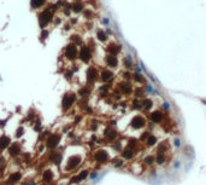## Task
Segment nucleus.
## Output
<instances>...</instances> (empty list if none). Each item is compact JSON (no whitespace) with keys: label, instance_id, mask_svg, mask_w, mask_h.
Instances as JSON below:
<instances>
[{"label":"nucleus","instance_id":"1","mask_svg":"<svg viewBox=\"0 0 206 185\" xmlns=\"http://www.w3.org/2000/svg\"><path fill=\"white\" fill-rule=\"evenodd\" d=\"M52 19H53V12H52L48 7L45 9L40 15H39V23H40L41 28H45Z\"/></svg>","mask_w":206,"mask_h":185},{"label":"nucleus","instance_id":"2","mask_svg":"<svg viewBox=\"0 0 206 185\" xmlns=\"http://www.w3.org/2000/svg\"><path fill=\"white\" fill-rule=\"evenodd\" d=\"M76 99H77V96H76L75 93H66V95H64L63 100H62V107H63L64 111L69 110V109L75 104Z\"/></svg>","mask_w":206,"mask_h":185},{"label":"nucleus","instance_id":"3","mask_svg":"<svg viewBox=\"0 0 206 185\" xmlns=\"http://www.w3.org/2000/svg\"><path fill=\"white\" fill-rule=\"evenodd\" d=\"M64 55H65V57H66L67 59H70V60L76 59L78 57L77 46H76L75 44H69L66 47H65V50H64Z\"/></svg>","mask_w":206,"mask_h":185},{"label":"nucleus","instance_id":"4","mask_svg":"<svg viewBox=\"0 0 206 185\" xmlns=\"http://www.w3.org/2000/svg\"><path fill=\"white\" fill-rule=\"evenodd\" d=\"M78 58L83 63H89V60L92 59V51L88 46H82L78 52Z\"/></svg>","mask_w":206,"mask_h":185},{"label":"nucleus","instance_id":"5","mask_svg":"<svg viewBox=\"0 0 206 185\" xmlns=\"http://www.w3.org/2000/svg\"><path fill=\"white\" fill-rule=\"evenodd\" d=\"M59 142H60V134L58 133L51 134L50 137L46 139V146L48 149H55L58 146Z\"/></svg>","mask_w":206,"mask_h":185},{"label":"nucleus","instance_id":"6","mask_svg":"<svg viewBox=\"0 0 206 185\" xmlns=\"http://www.w3.org/2000/svg\"><path fill=\"white\" fill-rule=\"evenodd\" d=\"M82 162V160H81L80 156H71L70 159L66 161V171H72V169H75L78 165Z\"/></svg>","mask_w":206,"mask_h":185},{"label":"nucleus","instance_id":"7","mask_svg":"<svg viewBox=\"0 0 206 185\" xmlns=\"http://www.w3.org/2000/svg\"><path fill=\"white\" fill-rule=\"evenodd\" d=\"M109 154L105 150H98L94 152V160L99 163H105L109 161Z\"/></svg>","mask_w":206,"mask_h":185},{"label":"nucleus","instance_id":"8","mask_svg":"<svg viewBox=\"0 0 206 185\" xmlns=\"http://www.w3.org/2000/svg\"><path fill=\"white\" fill-rule=\"evenodd\" d=\"M145 125H146V122H145V120H143V117L140 116V115H135V116L131 119V121H130V126L133 127V128H135V129L142 128Z\"/></svg>","mask_w":206,"mask_h":185},{"label":"nucleus","instance_id":"9","mask_svg":"<svg viewBox=\"0 0 206 185\" xmlns=\"http://www.w3.org/2000/svg\"><path fill=\"white\" fill-rule=\"evenodd\" d=\"M98 76H99V73H98V70L95 67H89L88 70H87V81L89 82V84H94L95 82V80L98 79Z\"/></svg>","mask_w":206,"mask_h":185},{"label":"nucleus","instance_id":"10","mask_svg":"<svg viewBox=\"0 0 206 185\" xmlns=\"http://www.w3.org/2000/svg\"><path fill=\"white\" fill-rule=\"evenodd\" d=\"M7 151H8V155L10 156H17L21 154V146H19V144H17V143H13V144H11L7 148Z\"/></svg>","mask_w":206,"mask_h":185},{"label":"nucleus","instance_id":"11","mask_svg":"<svg viewBox=\"0 0 206 185\" xmlns=\"http://www.w3.org/2000/svg\"><path fill=\"white\" fill-rule=\"evenodd\" d=\"M88 176H89V171L88 169H83V171H81V172L72 179V183H81V181H83L84 179H87V177Z\"/></svg>","mask_w":206,"mask_h":185},{"label":"nucleus","instance_id":"12","mask_svg":"<svg viewBox=\"0 0 206 185\" xmlns=\"http://www.w3.org/2000/svg\"><path fill=\"white\" fill-rule=\"evenodd\" d=\"M100 78L104 82H109L113 79V73L111 70H109V69H104L100 73Z\"/></svg>","mask_w":206,"mask_h":185},{"label":"nucleus","instance_id":"13","mask_svg":"<svg viewBox=\"0 0 206 185\" xmlns=\"http://www.w3.org/2000/svg\"><path fill=\"white\" fill-rule=\"evenodd\" d=\"M105 62L106 64L111 67V68H116L118 65V59H117V56H112V55H109V56L105 57Z\"/></svg>","mask_w":206,"mask_h":185},{"label":"nucleus","instance_id":"14","mask_svg":"<svg viewBox=\"0 0 206 185\" xmlns=\"http://www.w3.org/2000/svg\"><path fill=\"white\" fill-rule=\"evenodd\" d=\"M11 145V139L7 136H1L0 137V150H6Z\"/></svg>","mask_w":206,"mask_h":185},{"label":"nucleus","instance_id":"15","mask_svg":"<svg viewBox=\"0 0 206 185\" xmlns=\"http://www.w3.org/2000/svg\"><path fill=\"white\" fill-rule=\"evenodd\" d=\"M117 132L115 131L113 128H107L105 131V138H106V140H109V142H113L115 139L117 138Z\"/></svg>","mask_w":206,"mask_h":185},{"label":"nucleus","instance_id":"16","mask_svg":"<svg viewBox=\"0 0 206 185\" xmlns=\"http://www.w3.org/2000/svg\"><path fill=\"white\" fill-rule=\"evenodd\" d=\"M21 179H22L21 172H13V173H11V174L8 176L7 181L8 183H11V184H16V183H18V181H21Z\"/></svg>","mask_w":206,"mask_h":185},{"label":"nucleus","instance_id":"17","mask_svg":"<svg viewBox=\"0 0 206 185\" xmlns=\"http://www.w3.org/2000/svg\"><path fill=\"white\" fill-rule=\"evenodd\" d=\"M42 180L46 181V183L52 181L53 180V172H52L51 169H46V171H43V173H42Z\"/></svg>","mask_w":206,"mask_h":185},{"label":"nucleus","instance_id":"18","mask_svg":"<svg viewBox=\"0 0 206 185\" xmlns=\"http://www.w3.org/2000/svg\"><path fill=\"white\" fill-rule=\"evenodd\" d=\"M163 120V114L160 111H154L151 114V121L154 124H159L160 121Z\"/></svg>","mask_w":206,"mask_h":185},{"label":"nucleus","instance_id":"19","mask_svg":"<svg viewBox=\"0 0 206 185\" xmlns=\"http://www.w3.org/2000/svg\"><path fill=\"white\" fill-rule=\"evenodd\" d=\"M122 157L124 160H130L134 157V150L130 149V148H127L122 151Z\"/></svg>","mask_w":206,"mask_h":185},{"label":"nucleus","instance_id":"20","mask_svg":"<svg viewBox=\"0 0 206 185\" xmlns=\"http://www.w3.org/2000/svg\"><path fill=\"white\" fill-rule=\"evenodd\" d=\"M121 51V46L119 45H110L109 47H107V52H109V55H112V56H116L118 52Z\"/></svg>","mask_w":206,"mask_h":185},{"label":"nucleus","instance_id":"21","mask_svg":"<svg viewBox=\"0 0 206 185\" xmlns=\"http://www.w3.org/2000/svg\"><path fill=\"white\" fill-rule=\"evenodd\" d=\"M119 88L122 90V92L124 95L131 93V86H130V84H128V82H122V84L119 85Z\"/></svg>","mask_w":206,"mask_h":185},{"label":"nucleus","instance_id":"22","mask_svg":"<svg viewBox=\"0 0 206 185\" xmlns=\"http://www.w3.org/2000/svg\"><path fill=\"white\" fill-rule=\"evenodd\" d=\"M71 7H72V10H74L75 12H81V11L83 10L84 6H83V4H82V1H81V0H76L75 3L72 4Z\"/></svg>","mask_w":206,"mask_h":185},{"label":"nucleus","instance_id":"23","mask_svg":"<svg viewBox=\"0 0 206 185\" xmlns=\"http://www.w3.org/2000/svg\"><path fill=\"white\" fill-rule=\"evenodd\" d=\"M46 3V0H31L30 4H31V7L33 9H39V7H42Z\"/></svg>","mask_w":206,"mask_h":185},{"label":"nucleus","instance_id":"24","mask_svg":"<svg viewBox=\"0 0 206 185\" xmlns=\"http://www.w3.org/2000/svg\"><path fill=\"white\" fill-rule=\"evenodd\" d=\"M166 161V155H165L164 152H158L157 154V160H156V162L158 165H163Z\"/></svg>","mask_w":206,"mask_h":185},{"label":"nucleus","instance_id":"25","mask_svg":"<svg viewBox=\"0 0 206 185\" xmlns=\"http://www.w3.org/2000/svg\"><path fill=\"white\" fill-rule=\"evenodd\" d=\"M157 142H158V139H157L156 136H154V134H151V133H150L148 138L146 139V143H147V145L152 146V145H154V144H156Z\"/></svg>","mask_w":206,"mask_h":185},{"label":"nucleus","instance_id":"26","mask_svg":"<svg viewBox=\"0 0 206 185\" xmlns=\"http://www.w3.org/2000/svg\"><path fill=\"white\" fill-rule=\"evenodd\" d=\"M90 93V90H89L88 87L87 86H84V87H82L80 91H78V95L81 96V97H87V96Z\"/></svg>","mask_w":206,"mask_h":185},{"label":"nucleus","instance_id":"27","mask_svg":"<svg viewBox=\"0 0 206 185\" xmlns=\"http://www.w3.org/2000/svg\"><path fill=\"white\" fill-rule=\"evenodd\" d=\"M97 36H98V39L100 40V41H106V39H107V35L102 32V30H98V33H97Z\"/></svg>","mask_w":206,"mask_h":185},{"label":"nucleus","instance_id":"28","mask_svg":"<svg viewBox=\"0 0 206 185\" xmlns=\"http://www.w3.org/2000/svg\"><path fill=\"white\" fill-rule=\"evenodd\" d=\"M123 163H124V161H123L122 159H116V160H112V165H113L115 167H122Z\"/></svg>","mask_w":206,"mask_h":185},{"label":"nucleus","instance_id":"29","mask_svg":"<svg viewBox=\"0 0 206 185\" xmlns=\"http://www.w3.org/2000/svg\"><path fill=\"white\" fill-rule=\"evenodd\" d=\"M143 162L146 165H150V166H151V165L154 163V157H153V156H147L146 159L143 160Z\"/></svg>","mask_w":206,"mask_h":185},{"label":"nucleus","instance_id":"30","mask_svg":"<svg viewBox=\"0 0 206 185\" xmlns=\"http://www.w3.org/2000/svg\"><path fill=\"white\" fill-rule=\"evenodd\" d=\"M133 78H134L135 81H138V82H142L143 81L142 76H141L140 74H134V75H133Z\"/></svg>","mask_w":206,"mask_h":185},{"label":"nucleus","instance_id":"31","mask_svg":"<svg viewBox=\"0 0 206 185\" xmlns=\"http://www.w3.org/2000/svg\"><path fill=\"white\" fill-rule=\"evenodd\" d=\"M22 134H23V127H19L17 129V137H21Z\"/></svg>","mask_w":206,"mask_h":185},{"label":"nucleus","instance_id":"32","mask_svg":"<svg viewBox=\"0 0 206 185\" xmlns=\"http://www.w3.org/2000/svg\"><path fill=\"white\" fill-rule=\"evenodd\" d=\"M175 146H181V140H180L178 138L175 139Z\"/></svg>","mask_w":206,"mask_h":185},{"label":"nucleus","instance_id":"33","mask_svg":"<svg viewBox=\"0 0 206 185\" xmlns=\"http://www.w3.org/2000/svg\"><path fill=\"white\" fill-rule=\"evenodd\" d=\"M71 76H72V73H71V71H69V73H66V74H65V78H66V79H69V80L71 79Z\"/></svg>","mask_w":206,"mask_h":185},{"label":"nucleus","instance_id":"34","mask_svg":"<svg viewBox=\"0 0 206 185\" xmlns=\"http://www.w3.org/2000/svg\"><path fill=\"white\" fill-rule=\"evenodd\" d=\"M98 177V172H94L90 174V179H94V178H97Z\"/></svg>","mask_w":206,"mask_h":185},{"label":"nucleus","instance_id":"35","mask_svg":"<svg viewBox=\"0 0 206 185\" xmlns=\"http://www.w3.org/2000/svg\"><path fill=\"white\" fill-rule=\"evenodd\" d=\"M164 107H165V109H170V104H169L168 102H165V103H164Z\"/></svg>","mask_w":206,"mask_h":185}]
</instances>
